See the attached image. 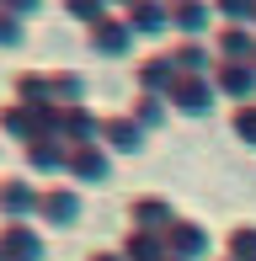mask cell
Wrapping results in <instances>:
<instances>
[{"label":"cell","instance_id":"obj_8","mask_svg":"<svg viewBox=\"0 0 256 261\" xmlns=\"http://www.w3.org/2000/svg\"><path fill=\"white\" fill-rule=\"evenodd\" d=\"M166 245H171L176 261H214V234L197 219H176V229L166 234Z\"/></svg>","mask_w":256,"mask_h":261},{"label":"cell","instance_id":"obj_17","mask_svg":"<svg viewBox=\"0 0 256 261\" xmlns=\"http://www.w3.org/2000/svg\"><path fill=\"white\" fill-rule=\"evenodd\" d=\"M21 160H27L32 176H64V165H69V144H64V139H32V144L21 149Z\"/></svg>","mask_w":256,"mask_h":261},{"label":"cell","instance_id":"obj_26","mask_svg":"<svg viewBox=\"0 0 256 261\" xmlns=\"http://www.w3.org/2000/svg\"><path fill=\"white\" fill-rule=\"evenodd\" d=\"M229 134H235L246 149H256V101H251V107H235V112H229Z\"/></svg>","mask_w":256,"mask_h":261},{"label":"cell","instance_id":"obj_30","mask_svg":"<svg viewBox=\"0 0 256 261\" xmlns=\"http://www.w3.org/2000/svg\"><path fill=\"white\" fill-rule=\"evenodd\" d=\"M251 69H256V59H251Z\"/></svg>","mask_w":256,"mask_h":261},{"label":"cell","instance_id":"obj_22","mask_svg":"<svg viewBox=\"0 0 256 261\" xmlns=\"http://www.w3.org/2000/svg\"><path fill=\"white\" fill-rule=\"evenodd\" d=\"M54 107H86V80L75 69H54Z\"/></svg>","mask_w":256,"mask_h":261},{"label":"cell","instance_id":"obj_15","mask_svg":"<svg viewBox=\"0 0 256 261\" xmlns=\"http://www.w3.org/2000/svg\"><path fill=\"white\" fill-rule=\"evenodd\" d=\"M59 139L69 149L75 144H101V117L91 107H59Z\"/></svg>","mask_w":256,"mask_h":261},{"label":"cell","instance_id":"obj_18","mask_svg":"<svg viewBox=\"0 0 256 261\" xmlns=\"http://www.w3.org/2000/svg\"><path fill=\"white\" fill-rule=\"evenodd\" d=\"M11 101L48 107L54 101V69H16V80H11Z\"/></svg>","mask_w":256,"mask_h":261},{"label":"cell","instance_id":"obj_11","mask_svg":"<svg viewBox=\"0 0 256 261\" xmlns=\"http://www.w3.org/2000/svg\"><path fill=\"white\" fill-rule=\"evenodd\" d=\"M214 21H219V11L203 6V0H171V32H176V38L203 43V32H219Z\"/></svg>","mask_w":256,"mask_h":261},{"label":"cell","instance_id":"obj_24","mask_svg":"<svg viewBox=\"0 0 256 261\" xmlns=\"http://www.w3.org/2000/svg\"><path fill=\"white\" fill-rule=\"evenodd\" d=\"M64 16H69V21H80V27L91 32V27H101L112 11H107V6H96V0H69V6H64Z\"/></svg>","mask_w":256,"mask_h":261},{"label":"cell","instance_id":"obj_13","mask_svg":"<svg viewBox=\"0 0 256 261\" xmlns=\"http://www.w3.org/2000/svg\"><path fill=\"white\" fill-rule=\"evenodd\" d=\"M214 107H219L214 80H176V91H171V112H182V117H208Z\"/></svg>","mask_w":256,"mask_h":261},{"label":"cell","instance_id":"obj_23","mask_svg":"<svg viewBox=\"0 0 256 261\" xmlns=\"http://www.w3.org/2000/svg\"><path fill=\"white\" fill-rule=\"evenodd\" d=\"M21 43H27V21L16 16V11H11V0H0V48H21Z\"/></svg>","mask_w":256,"mask_h":261},{"label":"cell","instance_id":"obj_25","mask_svg":"<svg viewBox=\"0 0 256 261\" xmlns=\"http://www.w3.org/2000/svg\"><path fill=\"white\" fill-rule=\"evenodd\" d=\"M219 21H224V27H251L256 21V0H219Z\"/></svg>","mask_w":256,"mask_h":261},{"label":"cell","instance_id":"obj_10","mask_svg":"<svg viewBox=\"0 0 256 261\" xmlns=\"http://www.w3.org/2000/svg\"><path fill=\"white\" fill-rule=\"evenodd\" d=\"M86 48L96 54V59H128V54H134V32H128L123 16H107L101 27L86 32Z\"/></svg>","mask_w":256,"mask_h":261},{"label":"cell","instance_id":"obj_21","mask_svg":"<svg viewBox=\"0 0 256 261\" xmlns=\"http://www.w3.org/2000/svg\"><path fill=\"white\" fill-rule=\"evenodd\" d=\"M224 256L229 261H256V224H229L224 229Z\"/></svg>","mask_w":256,"mask_h":261},{"label":"cell","instance_id":"obj_2","mask_svg":"<svg viewBox=\"0 0 256 261\" xmlns=\"http://www.w3.org/2000/svg\"><path fill=\"white\" fill-rule=\"evenodd\" d=\"M38 203L43 187H32V176H0V224H32Z\"/></svg>","mask_w":256,"mask_h":261},{"label":"cell","instance_id":"obj_9","mask_svg":"<svg viewBox=\"0 0 256 261\" xmlns=\"http://www.w3.org/2000/svg\"><path fill=\"white\" fill-rule=\"evenodd\" d=\"M118 16L139 38H160V32H171V0H128Z\"/></svg>","mask_w":256,"mask_h":261},{"label":"cell","instance_id":"obj_33","mask_svg":"<svg viewBox=\"0 0 256 261\" xmlns=\"http://www.w3.org/2000/svg\"><path fill=\"white\" fill-rule=\"evenodd\" d=\"M0 261H6V256H0Z\"/></svg>","mask_w":256,"mask_h":261},{"label":"cell","instance_id":"obj_3","mask_svg":"<svg viewBox=\"0 0 256 261\" xmlns=\"http://www.w3.org/2000/svg\"><path fill=\"white\" fill-rule=\"evenodd\" d=\"M182 213L171 208V197L160 192H134L128 197V229H149V234H171Z\"/></svg>","mask_w":256,"mask_h":261},{"label":"cell","instance_id":"obj_28","mask_svg":"<svg viewBox=\"0 0 256 261\" xmlns=\"http://www.w3.org/2000/svg\"><path fill=\"white\" fill-rule=\"evenodd\" d=\"M86 261H123V256H118V251H91Z\"/></svg>","mask_w":256,"mask_h":261},{"label":"cell","instance_id":"obj_19","mask_svg":"<svg viewBox=\"0 0 256 261\" xmlns=\"http://www.w3.org/2000/svg\"><path fill=\"white\" fill-rule=\"evenodd\" d=\"M118 256H123V261H171V245H166V234H149V229H123Z\"/></svg>","mask_w":256,"mask_h":261},{"label":"cell","instance_id":"obj_32","mask_svg":"<svg viewBox=\"0 0 256 261\" xmlns=\"http://www.w3.org/2000/svg\"><path fill=\"white\" fill-rule=\"evenodd\" d=\"M171 261H176V256H171Z\"/></svg>","mask_w":256,"mask_h":261},{"label":"cell","instance_id":"obj_12","mask_svg":"<svg viewBox=\"0 0 256 261\" xmlns=\"http://www.w3.org/2000/svg\"><path fill=\"white\" fill-rule=\"evenodd\" d=\"M144 139H149V134H144L128 112H107V117H101V144H107V155H139Z\"/></svg>","mask_w":256,"mask_h":261},{"label":"cell","instance_id":"obj_14","mask_svg":"<svg viewBox=\"0 0 256 261\" xmlns=\"http://www.w3.org/2000/svg\"><path fill=\"white\" fill-rule=\"evenodd\" d=\"M214 91L235 107H251L256 101V69L251 64H219L214 69Z\"/></svg>","mask_w":256,"mask_h":261},{"label":"cell","instance_id":"obj_5","mask_svg":"<svg viewBox=\"0 0 256 261\" xmlns=\"http://www.w3.org/2000/svg\"><path fill=\"white\" fill-rule=\"evenodd\" d=\"M64 176H69L75 187H101V181L112 176V155H107V144H75V149H69Z\"/></svg>","mask_w":256,"mask_h":261},{"label":"cell","instance_id":"obj_6","mask_svg":"<svg viewBox=\"0 0 256 261\" xmlns=\"http://www.w3.org/2000/svg\"><path fill=\"white\" fill-rule=\"evenodd\" d=\"M176 80H182V75H176V64L166 59V48H160V54H144V59L134 64V86L144 91V96H166V101H171Z\"/></svg>","mask_w":256,"mask_h":261},{"label":"cell","instance_id":"obj_20","mask_svg":"<svg viewBox=\"0 0 256 261\" xmlns=\"http://www.w3.org/2000/svg\"><path fill=\"white\" fill-rule=\"evenodd\" d=\"M128 117H134V123L144 128V134H155V128H166L171 101H166V96H144V91H139V96L128 101Z\"/></svg>","mask_w":256,"mask_h":261},{"label":"cell","instance_id":"obj_7","mask_svg":"<svg viewBox=\"0 0 256 261\" xmlns=\"http://www.w3.org/2000/svg\"><path fill=\"white\" fill-rule=\"evenodd\" d=\"M0 256L6 261H43L48 240H43L38 224H0Z\"/></svg>","mask_w":256,"mask_h":261},{"label":"cell","instance_id":"obj_4","mask_svg":"<svg viewBox=\"0 0 256 261\" xmlns=\"http://www.w3.org/2000/svg\"><path fill=\"white\" fill-rule=\"evenodd\" d=\"M166 59L176 64L182 80H214V69H219V54L208 48V43H197V38H171Z\"/></svg>","mask_w":256,"mask_h":261},{"label":"cell","instance_id":"obj_16","mask_svg":"<svg viewBox=\"0 0 256 261\" xmlns=\"http://www.w3.org/2000/svg\"><path fill=\"white\" fill-rule=\"evenodd\" d=\"M208 48L219 54V64H251L256 59V32L251 27H219L208 38Z\"/></svg>","mask_w":256,"mask_h":261},{"label":"cell","instance_id":"obj_1","mask_svg":"<svg viewBox=\"0 0 256 261\" xmlns=\"http://www.w3.org/2000/svg\"><path fill=\"white\" fill-rule=\"evenodd\" d=\"M80 213H86V203H80V187H69V181L43 187L38 224H48V229H75V224H80Z\"/></svg>","mask_w":256,"mask_h":261},{"label":"cell","instance_id":"obj_31","mask_svg":"<svg viewBox=\"0 0 256 261\" xmlns=\"http://www.w3.org/2000/svg\"><path fill=\"white\" fill-rule=\"evenodd\" d=\"M251 32H256V21H251Z\"/></svg>","mask_w":256,"mask_h":261},{"label":"cell","instance_id":"obj_27","mask_svg":"<svg viewBox=\"0 0 256 261\" xmlns=\"http://www.w3.org/2000/svg\"><path fill=\"white\" fill-rule=\"evenodd\" d=\"M11 11H16L21 21H38V0H11Z\"/></svg>","mask_w":256,"mask_h":261},{"label":"cell","instance_id":"obj_29","mask_svg":"<svg viewBox=\"0 0 256 261\" xmlns=\"http://www.w3.org/2000/svg\"><path fill=\"white\" fill-rule=\"evenodd\" d=\"M214 261H229V256H214Z\"/></svg>","mask_w":256,"mask_h":261}]
</instances>
